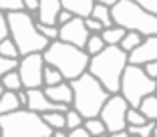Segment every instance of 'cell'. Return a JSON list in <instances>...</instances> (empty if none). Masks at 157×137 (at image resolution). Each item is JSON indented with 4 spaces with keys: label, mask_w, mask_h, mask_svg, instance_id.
<instances>
[{
    "label": "cell",
    "mask_w": 157,
    "mask_h": 137,
    "mask_svg": "<svg viewBox=\"0 0 157 137\" xmlns=\"http://www.w3.org/2000/svg\"><path fill=\"white\" fill-rule=\"evenodd\" d=\"M127 65H129V53H125L119 45H107L99 55L91 57L89 73L95 75L109 93H119Z\"/></svg>",
    "instance_id": "6da1fadb"
},
{
    "label": "cell",
    "mask_w": 157,
    "mask_h": 137,
    "mask_svg": "<svg viewBox=\"0 0 157 137\" xmlns=\"http://www.w3.org/2000/svg\"><path fill=\"white\" fill-rule=\"evenodd\" d=\"M44 61L46 65H52L65 75L67 81H73V79L81 77L83 73L89 71V61H91V55H89L85 49L77 45H71V42H65L56 38V41H51V45L44 49Z\"/></svg>",
    "instance_id": "7a4b0ae2"
},
{
    "label": "cell",
    "mask_w": 157,
    "mask_h": 137,
    "mask_svg": "<svg viewBox=\"0 0 157 137\" xmlns=\"http://www.w3.org/2000/svg\"><path fill=\"white\" fill-rule=\"evenodd\" d=\"M71 87H73V107L83 115L85 119L89 117H99L103 105L107 103V99L111 97V93L105 89L101 81L95 75L83 73L81 77L73 79Z\"/></svg>",
    "instance_id": "3957f363"
},
{
    "label": "cell",
    "mask_w": 157,
    "mask_h": 137,
    "mask_svg": "<svg viewBox=\"0 0 157 137\" xmlns=\"http://www.w3.org/2000/svg\"><path fill=\"white\" fill-rule=\"evenodd\" d=\"M2 137H51L52 127L44 121L42 113L18 107L6 115H0Z\"/></svg>",
    "instance_id": "277c9868"
},
{
    "label": "cell",
    "mask_w": 157,
    "mask_h": 137,
    "mask_svg": "<svg viewBox=\"0 0 157 137\" xmlns=\"http://www.w3.org/2000/svg\"><path fill=\"white\" fill-rule=\"evenodd\" d=\"M10 22V37L14 38L16 46L20 50V57L30 55V53H44V49L51 45V41L38 30L36 16L26 10H16L8 12Z\"/></svg>",
    "instance_id": "5b68a950"
},
{
    "label": "cell",
    "mask_w": 157,
    "mask_h": 137,
    "mask_svg": "<svg viewBox=\"0 0 157 137\" xmlns=\"http://www.w3.org/2000/svg\"><path fill=\"white\" fill-rule=\"evenodd\" d=\"M113 22L123 26L125 30H137L143 37L157 34V14L145 10L135 0H119L111 8Z\"/></svg>",
    "instance_id": "8992f818"
},
{
    "label": "cell",
    "mask_w": 157,
    "mask_h": 137,
    "mask_svg": "<svg viewBox=\"0 0 157 137\" xmlns=\"http://www.w3.org/2000/svg\"><path fill=\"white\" fill-rule=\"evenodd\" d=\"M155 89H157V79L149 77L147 71L141 65H133V63L127 65L123 79H121L119 93L129 101L131 107H139L145 97L155 93Z\"/></svg>",
    "instance_id": "52a82bcc"
},
{
    "label": "cell",
    "mask_w": 157,
    "mask_h": 137,
    "mask_svg": "<svg viewBox=\"0 0 157 137\" xmlns=\"http://www.w3.org/2000/svg\"><path fill=\"white\" fill-rule=\"evenodd\" d=\"M129 101L125 99L121 93H111V97L107 99L103 105L99 117L103 119V123L107 125V133L115 135V133L127 129V111H129Z\"/></svg>",
    "instance_id": "ba28073f"
},
{
    "label": "cell",
    "mask_w": 157,
    "mask_h": 137,
    "mask_svg": "<svg viewBox=\"0 0 157 137\" xmlns=\"http://www.w3.org/2000/svg\"><path fill=\"white\" fill-rule=\"evenodd\" d=\"M44 67L46 61L42 53H30L18 59V73L22 79L24 89H36L44 87Z\"/></svg>",
    "instance_id": "9c48e42d"
},
{
    "label": "cell",
    "mask_w": 157,
    "mask_h": 137,
    "mask_svg": "<svg viewBox=\"0 0 157 137\" xmlns=\"http://www.w3.org/2000/svg\"><path fill=\"white\" fill-rule=\"evenodd\" d=\"M89 37H91V32H89L87 24H85V18H81V16H73L69 22L60 24V34H59L60 41L85 49Z\"/></svg>",
    "instance_id": "30bf717a"
},
{
    "label": "cell",
    "mask_w": 157,
    "mask_h": 137,
    "mask_svg": "<svg viewBox=\"0 0 157 137\" xmlns=\"http://www.w3.org/2000/svg\"><path fill=\"white\" fill-rule=\"evenodd\" d=\"M151 61H157V34L153 37H145L143 42L133 50L129 53V63L133 65H147Z\"/></svg>",
    "instance_id": "8fae6325"
},
{
    "label": "cell",
    "mask_w": 157,
    "mask_h": 137,
    "mask_svg": "<svg viewBox=\"0 0 157 137\" xmlns=\"http://www.w3.org/2000/svg\"><path fill=\"white\" fill-rule=\"evenodd\" d=\"M60 10H63V2L60 0H40L36 20L42 24H56Z\"/></svg>",
    "instance_id": "7c38bea8"
},
{
    "label": "cell",
    "mask_w": 157,
    "mask_h": 137,
    "mask_svg": "<svg viewBox=\"0 0 157 137\" xmlns=\"http://www.w3.org/2000/svg\"><path fill=\"white\" fill-rule=\"evenodd\" d=\"M44 93L51 97L55 103H63V105H73V87L69 81H63L59 85H46Z\"/></svg>",
    "instance_id": "4fadbf2b"
},
{
    "label": "cell",
    "mask_w": 157,
    "mask_h": 137,
    "mask_svg": "<svg viewBox=\"0 0 157 137\" xmlns=\"http://www.w3.org/2000/svg\"><path fill=\"white\" fill-rule=\"evenodd\" d=\"M63 2V8L73 12L75 16H81V18H87L93 14L95 8V0H60Z\"/></svg>",
    "instance_id": "5bb4252c"
},
{
    "label": "cell",
    "mask_w": 157,
    "mask_h": 137,
    "mask_svg": "<svg viewBox=\"0 0 157 137\" xmlns=\"http://www.w3.org/2000/svg\"><path fill=\"white\" fill-rule=\"evenodd\" d=\"M18 107H22V103H20L18 99V91H6L0 95V115H6L10 113V111L18 109Z\"/></svg>",
    "instance_id": "9a60e30c"
},
{
    "label": "cell",
    "mask_w": 157,
    "mask_h": 137,
    "mask_svg": "<svg viewBox=\"0 0 157 137\" xmlns=\"http://www.w3.org/2000/svg\"><path fill=\"white\" fill-rule=\"evenodd\" d=\"M0 83H2V87H4L6 91H20V89H24L18 68H12V71H8V73H4L2 77H0Z\"/></svg>",
    "instance_id": "2e32d148"
},
{
    "label": "cell",
    "mask_w": 157,
    "mask_h": 137,
    "mask_svg": "<svg viewBox=\"0 0 157 137\" xmlns=\"http://www.w3.org/2000/svg\"><path fill=\"white\" fill-rule=\"evenodd\" d=\"M125 32H127V30H125L123 26L113 24V26L103 28L101 37H103V41H105L107 45H121V41H123V37H125Z\"/></svg>",
    "instance_id": "e0dca14e"
},
{
    "label": "cell",
    "mask_w": 157,
    "mask_h": 137,
    "mask_svg": "<svg viewBox=\"0 0 157 137\" xmlns=\"http://www.w3.org/2000/svg\"><path fill=\"white\" fill-rule=\"evenodd\" d=\"M143 38H145V37L141 34V32H137V30H127L119 46L125 50V53H133V50L137 49L141 42H143Z\"/></svg>",
    "instance_id": "ac0fdd59"
},
{
    "label": "cell",
    "mask_w": 157,
    "mask_h": 137,
    "mask_svg": "<svg viewBox=\"0 0 157 137\" xmlns=\"http://www.w3.org/2000/svg\"><path fill=\"white\" fill-rule=\"evenodd\" d=\"M93 18H97L103 22V26H113V12H111V6H105V4H99V2H95V8H93Z\"/></svg>",
    "instance_id": "d6986e66"
},
{
    "label": "cell",
    "mask_w": 157,
    "mask_h": 137,
    "mask_svg": "<svg viewBox=\"0 0 157 137\" xmlns=\"http://www.w3.org/2000/svg\"><path fill=\"white\" fill-rule=\"evenodd\" d=\"M44 121L55 129H67V111H48V113H42Z\"/></svg>",
    "instance_id": "ffe728a7"
},
{
    "label": "cell",
    "mask_w": 157,
    "mask_h": 137,
    "mask_svg": "<svg viewBox=\"0 0 157 137\" xmlns=\"http://www.w3.org/2000/svg\"><path fill=\"white\" fill-rule=\"evenodd\" d=\"M139 109L145 113V117H147L149 121H157V95L155 93H151V95L145 97V99L141 101Z\"/></svg>",
    "instance_id": "44dd1931"
},
{
    "label": "cell",
    "mask_w": 157,
    "mask_h": 137,
    "mask_svg": "<svg viewBox=\"0 0 157 137\" xmlns=\"http://www.w3.org/2000/svg\"><path fill=\"white\" fill-rule=\"evenodd\" d=\"M107 46V42L103 41V37H101V32H93L91 37H89V41H87V45H85V50H87L91 57H95V55H99L103 49Z\"/></svg>",
    "instance_id": "7402d4cb"
},
{
    "label": "cell",
    "mask_w": 157,
    "mask_h": 137,
    "mask_svg": "<svg viewBox=\"0 0 157 137\" xmlns=\"http://www.w3.org/2000/svg\"><path fill=\"white\" fill-rule=\"evenodd\" d=\"M157 121H147L141 125H127L129 135H141V137H153V129H155Z\"/></svg>",
    "instance_id": "603a6c76"
},
{
    "label": "cell",
    "mask_w": 157,
    "mask_h": 137,
    "mask_svg": "<svg viewBox=\"0 0 157 137\" xmlns=\"http://www.w3.org/2000/svg\"><path fill=\"white\" fill-rule=\"evenodd\" d=\"M85 127H87L89 135H105V133H107V125L103 123L101 117H89V119H85Z\"/></svg>",
    "instance_id": "cb8c5ba5"
},
{
    "label": "cell",
    "mask_w": 157,
    "mask_h": 137,
    "mask_svg": "<svg viewBox=\"0 0 157 137\" xmlns=\"http://www.w3.org/2000/svg\"><path fill=\"white\" fill-rule=\"evenodd\" d=\"M67 81L65 75L60 73L56 67H52V65H46L44 67V87L46 85H59V83Z\"/></svg>",
    "instance_id": "d4e9b609"
},
{
    "label": "cell",
    "mask_w": 157,
    "mask_h": 137,
    "mask_svg": "<svg viewBox=\"0 0 157 137\" xmlns=\"http://www.w3.org/2000/svg\"><path fill=\"white\" fill-rule=\"evenodd\" d=\"M0 53L4 57H8V59H20V50H18V46H16L12 37L4 38V41L0 42Z\"/></svg>",
    "instance_id": "484cf974"
},
{
    "label": "cell",
    "mask_w": 157,
    "mask_h": 137,
    "mask_svg": "<svg viewBox=\"0 0 157 137\" xmlns=\"http://www.w3.org/2000/svg\"><path fill=\"white\" fill-rule=\"evenodd\" d=\"M83 123H85V117L78 113L73 105H71L69 111H67V131H71V129L78 127V125H83Z\"/></svg>",
    "instance_id": "4316f807"
},
{
    "label": "cell",
    "mask_w": 157,
    "mask_h": 137,
    "mask_svg": "<svg viewBox=\"0 0 157 137\" xmlns=\"http://www.w3.org/2000/svg\"><path fill=\"white\" fill-rule=\"evenodd\" d=\"M149 119L145 117V113L139 107H129L127 111V125H141V123H147Z\"/></svg>",
    "instance_id": "83f0119b"
},
{
    "label": "cell",
    "mask_w": 157,
    "mask_h": 137,
    "mask_svg": "<svg viewBox=\"0 0 157 137\" xmlns=\"http://www.w3.org/2000/svg\"><path fill=\"white\" fill-rule=\"evenodd\" d=\"M36 26H38V30H40L48 41H56L59 34H60V26H59V24H42V22L36 20Z\"/></svg>",
    "instance_id": "f1b7e54d"
},
{
    "label": "cell",
    "mask_w": 157,
    "mask_h": 137,
    "mask_svg": "<svg viewBox=\"0 0 157 137\" xmlns=\"http://www.w3.org/2000/svg\"><path fill=\"white\" fill-rule=\"evenodd\" d=\"M0 10H2V12L24 10V2H22V0H0Z\"/></svg>",
    "instance_id": "f546056e"
},
{
    "label": "cell",
    "mask_w": 157,
    "mask_h": 137,
    "mask_svg": "<svg viewBox=\"0 0 157 137\" xmlns=\"http://www.w3.org/2000/svg\"><path fill=\"white\" fill-rule=\"evenodd\" d=\"M18 67V59H8V57H4L2 53H0V77L4 73H8V71H12V68Z\"/></svg>",
    "instance_id": "4dcf8cb0"
},
{
    "label": "cell",
    "mask_w": 157,
    "mask_h": 137,
    "mask_svg": "<svg viewBox=\"0 0 157 137\" xmlns=\"http://www.w3.org/2000/svg\"><path fill=\"white\" fill-rule=\"evenodd\" d=\"M10 37V22H8V12L0 10V42Z\"/></svg>",
    "instance_id": "1f68e13d"
},
{
    "label": "cell",
    "mask_w": 157,
    "mask_h": 137,
    "mask_svg": "<svg viewBox=\"0 0 157 137\" xmlns=\"http://www.w3.org/2000/svg\"><path fill=\"white\" fill-rule=\"evenodd\" d=\"M85 24H87V28H89V32H103V22L101 20H97V18H93V16H87V18H85Z\"/></svg>",
    "instance_id": "d6a6232c"
},
{
    "label": "cell",
    "mask_w": 157,
    "mask_h": 137,
    "mask_svg": "<svg viewBox=\"0 0 157 137\" xmlns=\"http://www.w3.org/2000/svg\"><path fill=\"white\" fill-rule=\"evenodd\" d=\"M22 2H24V10L36 16V12H38V4H40V0H22Z\"/></svg>",
    "instance_id": "836d02e7"
},
{
    "label": "cell",
    "mask_w": 157,
    "mask_h": 137,
    "mask_svg": "<svg viewBox=\"0 0 157 137\" xmlns=\"http://www.w3.org/2000/svg\"><path fill=\"white\" fill-rule=\"evenodd\" d=\"M135 2H137V4H141L145 10L157 14V0H135Z\"/></svg>",
    "instance_id": "e575fe53"
},
{
    "label": "cell",
    "mask_w": 157,
    "mask_h": 137,
    "mask_svg": "<svg viewBox=\"0 0 157 137\" xmlns=\"http://www.w3.org/2000/svg\"><path fill=\"white\" fill-rule=\"evenodd\" d=\"M87 135H89V131H87V127H85V123L69 131V137H87Z\"/></svg>",
    "instance_id": "d590c367"
},
{
    "label": "cell",
    "mask_w": 157,
    "mask_h": 137,
    "mask_svg": "<svg viewBox=\"0 0 157 137\" xmlns=\"http://www.w3.org/2000/svg\"><path fill=\"white\" fill-rule=\"evenodd\" d=\"M73 16H75L73 12H69V10H65V8H63V10H60V14H59V20H56V24H59V26H60V24L69 22V20L73 18Z\"/></svg>",
    "instance_id": "8d00e7d4"
},
{
    "label": "cell",
    "mask_w": 157,
    "mask_h": 137,
    "mask_svg": "<svg viewBox=\"0 0 157 137\" xmlns=\"http://www.w3.org/2000/svg\"><path fill=\"white\" fill-rule=\"evenodd\" d=\"M143 68H145V71H147V75H149V77L157 79V61H151V63L143 65Z\"/></svg>",
    "instance_id": "74e56055"
},
{
    "label": "cell",
    "mask_w": 157,
    "mask_h": 137,
    "mask_svg": "<svg viewBox=\"0 0 157 137\" xmlns=\"http://www.w3.org/2000/svg\"><path fill=\"white\" fill-rule=\"evenodd\" d=\"M18 99H20V103H22V107H26V103H28V91L26 89H20L18 91Z\"/></svg>",
    "instance_id": "f35d334b"
},
{
    "label": "cell",
    "mask_w": 157,
    "mask_h": 137,
    "mask_svg": "<svg viewBox=\"0 0 157 137\" xmlns=\"http://www.w3.org/2000/svg\"><path fill=\"white\" fill-rule=\"evenodd\" d=\"M95 2H99V4H105V6H111V8H113V6H115L119 0H95Z\"/></svg>",
    "instance_id": "ab89813d"
},
{
    "label": "cell",
    "mask_w": 157,
    "mask_h": 137,
    "mask_svg": "<svg viewBox=\"0 0 157 137\" xmlns=\"http://www.w3.org/2000/svg\"><path fill=\"white\" fill-rule=\"evenodd\" d=\"M153 137H157V125H155V129H153Z\"/></svg>",
    "instance_id": "60d3db41"
},
{
    "label": "cell",
    "mask_w": 157,
    "mask_h": 137,
    "mask_svg": "<svg viewBox=\"0 0 157 137\" xmlns=\"http://www.w3.org/2000/svg\"><path fill=\"white\" fill-rule=\"evenodd\" d=\"M2 93H4V87H2V83H0V95H2Z\"/></svg>",
    "instance_id": "b9f144b4"
},
{
    "label": "cell",
    "mask_w": 157,
    "mask_h": 137,
    "mask_svg": "<svg viewBox=\"0 0 157 137\" xmlns=\"http://www.w3.org/2000/svg\"><path fill=\"white\" fill-rule=\"evenodd\" d=\"M0 137H2V129H0Z\"/></svg>",
    "instance_id": "7bdbcfd3"
},
{
    "label": "cell",
    "mask_w": 157,
    "mask_h": 137,
    "mask_svg": "<svg viewBox=\"0 0 157 137\" xmlns=\"http://www.w3.org/2000/svg\"><path fill=\"white\" fill-rule=\"evenodd\" d=\"M155 95H157V89H155Z\"/></svg>",
    "instance_id": "ee69618b"
}]
</instances>
